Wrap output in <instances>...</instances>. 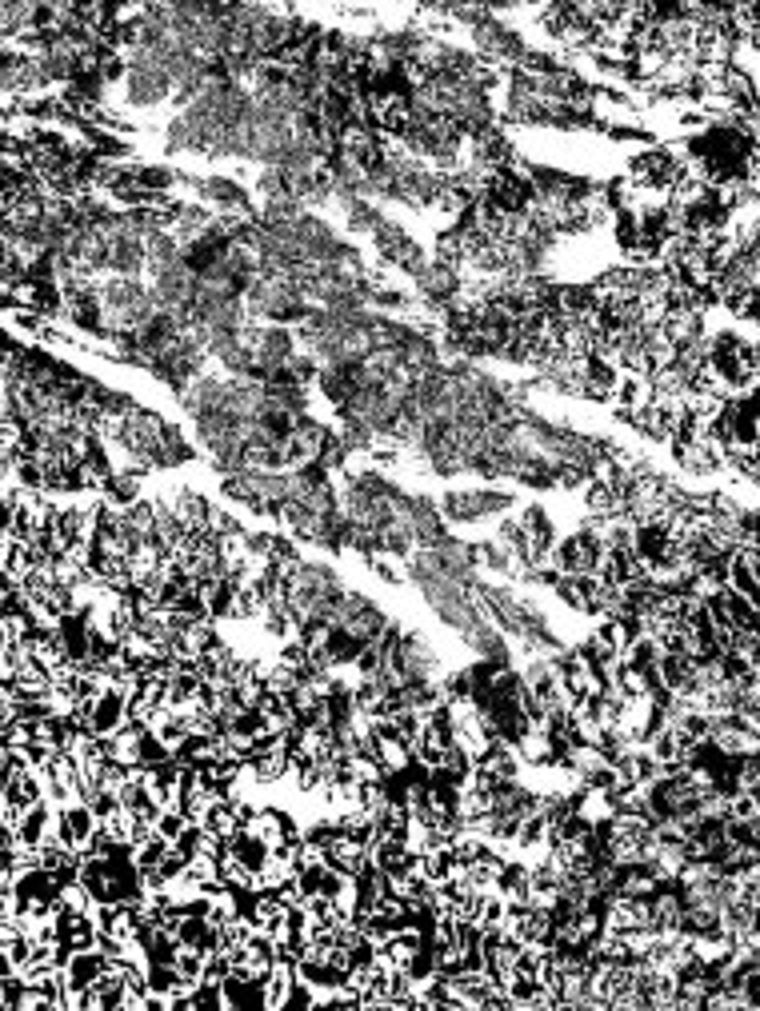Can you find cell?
<instances>
[{"label":"cell","instance_id":"cell-1","mask_svg":"<svg viewBox=\"0 0 760 1011\" xmlns=\"http://www.w3.org/2000/svg\"><path fill=\"white\" fill-rule=\"evenodd\" d=\"M245 832L257 839V844H265L268 852L285 848V844H297V839H300L297 824H292L285 812H277V807H257V812H253V819H248Z\"/></svg>","mask_w":760,"mask_h":1011},{"label":"cell","instance_id":"cell-2","mask_svg":"<svg viewBox=\"0 0 760 1011\" xmlns=\"http://www.w3.org/2000/svg\"><path fill=\"white\" fill-rule=\"evenodd\" d=\"M509 496H501V492H452L449 501L441 504V516H449V520H476V516H489V512H501L509 508Z\"/></svg>","mask_w":760,"mask_h":1011}]
</instances>
